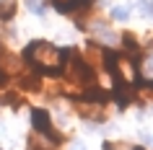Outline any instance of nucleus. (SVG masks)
Masks as SVG:
<instances>
[{
  "label": "nucleus",
  "mask_w": 153,
  "mask_h": 150,
  "mask_svg": "<svg viewBox=\"0 0 153 150\" xmlns=\"http://www.w3.org/2000/svg\"><path fill=\"white\" fill-rule=\"evenodd\" d=\"M26 57H29L31 65H36L39 70L49 72V75H57V72L62 70L68 55L60 52V49H57L55 44H49V41H34V44H29V49H26Z\"/></svg>",
  "instance_id": "f257e3e1"
},
{
  "label": "nucleus",
  "mask_w": 153,
  "mask_h": 150,
  "mask_svg": "<svg viewBox=\"0 0 153 150\" xmlns=\"http://www.w3.org/2000/svg\"><path fill=\"white\" fill-rule=\"evenodd\" d=\"M68 57H70V62H68V70H65V80H68V86L73 88V93H78V91L86 93V91L91 88L94 72H91V67L83 62L75 52H70Z\"/></svg>",
  "instance_id": "f03ea898"
},
{
  "label": "nucleus",
  "mask_w": 153,
  "mask_h": 150,
  "mask_svg": "<svg viewBox=\"0 0 153 150\" xmlns=\"http://www.w3.org/2000/svg\"><path fill=\"white\" fill-rule=\"evenodd\" d=\"M31 122H34V129L39 134H47V137H52L55 142L62 140V134H57L55 132V127H52V119H49V114L44 109H34L31 111Z\"/></svg>",
  "instance_id": "7ed1b4c3"
},
{
  "label": "nucleus",
  "mask_w": 153,
  "mask_h": 150,
  "mask_svg": "<svg viewBox=\"0 0 153 150\" xmlns=\"http://www.w3.org/2000/svg\"><path fill=\"white\" fill-rule=\"evenodd\" d=\"M114 70H117V78L122 80V83H135L137 80V67L132 65V60H127V57H114Z\"/></svg>",
  "instance_id": "20e7f679"
},
{
  "label": "nucleus",
  "mask_w": 153,
  "mask_h": 150,
  "mask_svg": "<svg viewBox=\"0 0 153 150\" xmlns=\"http://www.w3.org/2000/svg\"><path fill=\"white\" fill-rule=\"evenodd\" d=\"M75 111L86 119H104V111H101V103L99 101H78L75 103Z\"/></svg>",
  "instance_id": "39448f33"
},
{
  "label": "nucleus",
  "mask_w": 153,
  "mask_h": 150,
  "mask_svg": "<svg viewBox=\"0 0 153 150\" xmlns=\"http://www.w3.org/2000/svg\"><path fill=\"white\" fill-rule=\"evenodd\" d=\"M86 60H88V67H96V70H101L104 67V49L99 47V44H88V49H86Z\"/></svg>",
  "instance_id": "423d86ee"
},
{
  "label": "nucleus",
  "mask_w": 153,
  "mask_h": 150,
  "mask_svg": "<svg viewBox=\"0 0 153 150\" xmlns=\"http://www.w3.org/2000/svg\"><path fill=\"white\" fill-rule=\"evenodd\" d=\"M86 3H88V0H55V5L60 10H65V13H68V10L81 8V5H86Z\"/></svg>",
  "instance_id": "0eeeda50"
},
{
  "label": "nucleus",
  "mask_w": 153,
  "mask_h": 150,
  "mask_svg": "<svg viewBox=\"0 0 153 150\" xmlns=\"http://www.w3.org/2000/svg\"><path fill=\"white\" fill-rule=\"evenodd\" d=\"M13 13H16V3H13V0H3V3H0V18L8 21Z\"/></svg>",
  "instance_id": "6e6552de"
},
{
  "label": "nucleus",
  "mask_w": 153,
  "mask_h": 150,
  "mask_svg": "<svg viewBox=\"0 0 153 150\" xmlns=\"http://www.w3.org/2000/svg\"><path fill=\"white\" fill-rule=\"evenodd\" d=\"M21 86L29 91H39V78L36 75H21Z\"/></svg>",
  "instance_id": "1a4fd4ad"
},
{
  "label": "nucleus",
  "mask_w": 153,
  "mask_h": 150,
  "mask_svg": "<svg viewBox=\"0 0 153 150\" xmlns=\"http://www.w3.org/2000/svg\"><path fill=\"white\" fill-rule=\"evenodd\" d=\"M140 98H143L145 103H153V83H145V86L140 88Z\"/></svg>",
  "instance_id": "9d476101"
},
{
  "label": "nucleus",
  "mask_w": 153,
  "mask_h": 150,
  "mask_svg": "<svg viewBox=\"0 0 153 150\" xmlns=\"http://www.w3.org/2000/svg\"><path fill=\"white\" fill-rule=\"evenodd\" d=\"M125 49H127V52H132V55L137 52V44H135V39H132L130 34H125Z\"/></svg>",
  "instance_id": "9b49d317"
},
{
  "label": "nucleus",
  "mask_w": 153,
  "mask_h": 150,
  "mask_svg": "<svg viewBox=\"0 0 153 150\" xmlns=\"http://www.w3.org/2000/svg\"><path fill=\"white\" fill-rule=\"evenodd\" d=\"M112 16L117 18V21H125L130 13H127V8H120V5H117V8H112Z\"/></svg>",
  "instance_id": "f8f14e48"
},
{
  "label": "nucleus",
  "mask_w": 153,
  "mask_h": 150,
  "mask_svg": "<svg viewBox=\"0 0 153 150\" xmlns=\"http://www.w3.org/2000/svg\"><path fill=\"white\" fill-rule=\"evenodd\" d=\"M29 10H31V13H36V16H42V13H44V8H42L39 0H29Z\"/></svg>",
  "instance_id": "ddd939ff"
},
{
  "label": "nucleus",
  "mask_w": 153,
  "mask_h": 150,
  "mask_svg": "<svg viewBox=\"0 0 153 150\" xmlns=\"http://www.w3.org/2000/svg\"><path fill=\"white\" fill-rule=\"evenodd\" d=\"M70 150H86V148H83V142H73Z\"/></svg>",
  "instance_id": "4468645a"
},
{
  "label": "nucleus",
  "mask_w": 153,
  "mask_h": 150,
  "mask_svg": "<svg viewBox=\"0 0 153 150\" xmlns=\"http://www.w3.org/2000/svg\"><path fill=\"white\" fill-rule=\"evenodd\" d=\"M145 65H148V70H153V57H151V60H148Z\"/></svg>",
  "instance_id": "2eb2a0df"
},
{
  "label": "nucleus",
  "mask_w": 153,
  "mask_h": 150,
  "mask_svg": "<svg viewBox=\"0 0 153 150\" xmlns=\"http://www.w3.org/2000/svg\"><path fill=\"white\" fill-rule=\"evenodd\" d=\"M132 150H143V148H132Z\"/></svg>",
  "instance_id": "dca6fc26"
}]
</instances>
